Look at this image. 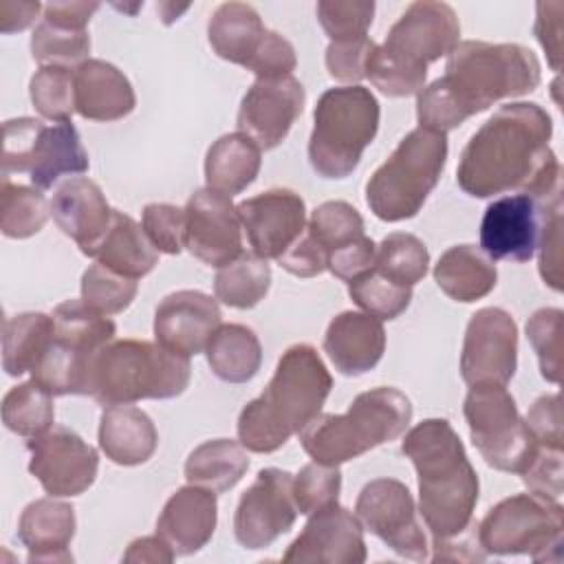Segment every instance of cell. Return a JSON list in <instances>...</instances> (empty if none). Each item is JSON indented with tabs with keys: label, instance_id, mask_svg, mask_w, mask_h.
Returning a JSON list of instances; mask_svg holds the SVG:
<instances>
[{
	"label": "cell",
	"instance_id": "obj_1",
	"mask_svg": "<svg viewBox=\"0 0 564 564\" xmlns=\"http://www.w3.org/2000/svg\"><path fill=\"white\" fill-rule=\"evenodd\" d=\"M551 134L553 121L542 106H500L463 148L458 187L474 198L520 192L538 203L562 200V165L549 145Z\"/></svg>",
	"mask_w": 564,
	"mask_h": 564
},
{
	"label": "cell",
	"instance_id": "obj_2",
	"mask_svg": "<svg viewBox=\"0 0 564 564\" xmlns=\"http://www.w3.org/2000/svg\"><path fill=\"white\" fill-rule=\"evenodd\" d=\"M540 79L542 68L531 48L465 40L449 51L445 75L416 95V119L421 128L447 134L500 99L533 93Z\"/></svg>",
	"mask_w": 564,
	"mask_h": 564
},
{
	"label": "cell",
	"instance_id": "obj_3",
	"mask_svg": "<svg viewBox=\"0 0 564 564\" xmlns=\"http://www.w3.org/2000/svg\"><path fill=\"white\" fill-rule=\"evenodd\" d=\"M419 478V513L434 542L454 540L474 527L480 494L465 445L445 419H425L401 441Z\"/></svg>",
	"mask_w": 564,
	"mask_h": 564
},
{
	"label": "cell",
	"instance_id": "obj_4",
	"mask_svg": "<svg viewBox=\"0 0 564 564\" xmlns=\"http://www.w3.org/2000/svg\"><path fill=\"white\" fill-rule=\"evenodd\" d=\"M333 377L311 344H293L278 359L264 392L251 399L238 414V441L256 454L280 449L300 434L326 403Z\"/></svg>",
	"mask_w": 564,
	"mask_h": 564
},
{
	"label": "cell",
	"instance_id": "obj_5",
	"mask_svg": "<svg viewBox=\"0 0 564 564\" xmlns=\"http://www.w3.org/2000/svg\"><path fill=\"white\" fill-rule=\"evenodd\" d=\"M460 22L445 2H412L377 44L366 64V77L388 97H410L425 88L427 66L458 44Z\"/></svg>",
	"mask_w": 564,
	"mask_h": 564
},
{
	"label": "cell",
	"instance_id": "obj_6",
	"mask_svg": "<svg viewBox=\"0 0 564 564\" xmlns=\"http://www.w3.org/2000/svg\"><path fill=\"white\" fill-rule=\"evenodd\" d=\"M187 357L159 341L112 339L95 352L88 370V394L104 408L141 399H174L189 386Z\"/></svg>",
	"mask_w": 564,
	"mask_h": 564
},
{
	"label": "cell",
	"instance_id": "obj_7",
	"mask_svg": "<svg viewBox=\"0 0 564 564\" xmlns=\"http://www.w3.org/2000/svg\"><path fill=\"white\" fill-rule=\"evenodd\" d=\"M412 421L410 399L390 386L366 390L344 414H317L302 432L304 452L322 465H341L399 438Z\"/></svg>",
	"mask_w": 564,
	"mask_h": 564
},
{
	"label": "cell",
	"instance_id": "obj_8",
	"mask_svg": "<svg viewBox=\"0 0 564 564\" xmlns=\"http://www.w3.org/2000/svg\"><path fill=\"white\" fill-rule=\"evenodd\" d=\"M379 101L366 86H337L313 110L308 161L322 178L350 176L379 130Z\"/></svg>",
	"mask_w": 564,
	"mask_h": 564
},
{
	"label": "cell",
	"instance_id": "obj_9",
	"mask_svg": "<svg viewBox=\"0 0 564 564\" xmlns=\"http://www.w3.org/2000/svg\"><path fill=\"white\" fill-rule=\"evenodd\" d=\"M447 163V137L427 128L408 132L366 183L370 212L386 223L414 218Z\"/></svg>",
	"mask_w": 564,
	"mask_h": 564
},
{
	"label": "cell",
	"instance_id": "obj_10",
	"mask_svg": "<svg viewBox=\"0 0 564 564\" xmlns=\"http://www.w3.org/2000/svg\"><path fill=\"white\" fill-rule=\"evenodd\" d=\"M478 544L487 555H531L535 562H560L564 509L540 494H516L494 505L480 520Z\"/></svg>",
	"mask_w": 564,
	"mask_h": 564
},
{
	"label": "cell",
	"instance_id": "obj_11",
	"mask_svg": "<svg viewBox=\"0 0 564 564\" xmlns=\"http://www.w3.org/2000/svg\"><path fill=\"white\" fill-rule=\"evenodd\" d=\"M2 139V181L18 172L29 174L33 187L48 189L59 176L88 172V152L73 121L46 126L33 117L9 119Z\"/></svg>",
	"mask_w": 564,
	"mask_h": 564
},
{
	"label": "cell",
	"instance_id": "obj_12",
	"mask_svg": "<svg viewBox=\"0 0 564 564\" xmlns=\"http://www.w3.org/2000/svg\"><path fill=\"white\" fill-rule=\"evenodd\" d=\"M463 414L469 425L471 443L489 467L509 474L524 471L538 443L505 386L469 388Z\"/></svg>",
	"mask_w": 564,
	"mask_h": 564
},
{
	"label": "cell",
	"instance_id": "obj_13",
	"mask_svg": "<svg viewBox=\"0 0 564 564\" xmlns=\"http://www.w3.org/2000/svg\"><path fill=\"white\" fill-rule=\"evenodd\" d=\"M355 513L366 531L377 535L397 555L425 562L430 557L427 535L410 489L397 478H375L357 496Z\"/></svg>",
	"mask_w": 564,
	"mask_h": 564
},
{
	"label": "cell",
	"instance_id": "obj_14",
	"mask_svg": "<svg viewBox=\"0 0 564 564\" xmlns=\"http://www.w3.org/2000/svg\"><path fill=\"white\" fill-rule=\"evenodd\" d=\"M518 368V326L498 306L471 315L460 350V377L469 388L507 386Z\"/></svg>",
	"mask_w": 564,
	"mask_h": 564
},
{
	"label": "cell",
	"instance_id": "obj_15",
	"mask_svg": "<svg viewBox=\"0 0 564 564\" xmlns=\"http://www.w3.org/2000/svg\"><path fill=\"white\" fill-rule=\"evenodd\" d=\"M293 476L278 467L260 469L256 480L240 496L234 513V535L249 551L271 546L289 533L297 518Z\"/></svg>",
	"mask_w": 564,
	"mask_h": 564
},
{
	"label": "cell",
	"instance_id": "obj_16",
	"mask_svg": "<svg viewBox=\"0 0 564 564\" xmlns=\"http://www.w3.org/2000/svg\"><path fill=\"white\" fill-rule=\"evenodd\" d=\"M26 449L31 452L29 471L48 496H79L97 478V449L64 425H53L44 434L29 438Z\"/></svg>",
	"mask_w": 564,
	"mask_h": 564
},
{
	"label": "cell",
	"instance_id": "obj_17",
	"mask_svg": "<svg viewBox=\"0 0 564 564\" xmlns=\"http://www.w3.org/2000/svg\"><path fill=\"white\" fill-rule=\"evenodd\" d=\"M560 203H538L520 192L496 198L480 220V249L491 260L529 262L538 251L546 212Z\"/></svg>",
	"mask_w": 564,
	"mask_h": 564
},
{
	"label": "cell",
	"instance_id": "obj_18",
	"mask_svg": "<svg viewBox=\"0 0 564 564\" xmlns=\"http://www.w3.org/2000/svg\"><path fill=\"white\" fill-rule=\"evenodd\" d=\"M242 223L231 196L196 189L185 205V247L209 267H225L242 253Z\"/></svg>",
	"mask_w": 564,
	"mask_h": 564
},
{
	"label": "cell",
	"instance_id": "obj_19",
	"mask_svg": "<svg viewBox=\"0 0 564 564\" xmlns=\"http://www.w3.org/2000/svg\"><path fill=\"white\" fill-rule=\"evenodd\" d=\"M306 90L293 75L280 79H256L245 93L236 126L260 150L278 148L304 110Z\"/></svg>",
	"mask_w": 564,
	"mask_h": 564
},
{
	"label": "cell",
	"instance_id": "obj_20",
	"mask_svg": "<svg viewBox=\"0 0 564 564\" xmlns=\"http://www.w3.org/2000/svg\"><path fill=\"white\" fill-rule=\"evenodd\" d=\"M242 229L256 256L278 260L306 231L304 198L284 187L267 189L236 205Z\"/></svg>",
	"mask_w": 564,
	"mask_h": 564
},
{
	"label": "cell",
	"instance_id": "obj_21",
	"mask_svg": "<svg viewBox=\"0 0 564 564\" xmlns=\"http://www.w3.org/2000/svg\"><path fill=\"white\" fill-rule=\"evenodd\" d=\"M368 557L359 518L337 502L311 513L302 533L289 544L284 562L364 564Z\"/></svg>",
	"mask_w": 564,
	"mask_h": 564
},
{
	"label": "cell",
	"instance_id": "obj_22",
	"mask_svg": "<svg viewBox=\"0 0 564 564\" xmlns=\"http://www.w3.org/2000/svg\"><path fill=\"white\" fill-rule=\"evenodd\" d=\"M220 319L216 297L194 289L174 291L154 311V337L170 352L189 359L205 350Z\"/></svg>",
	"mask_w": 564,
	"mask_h": 564
},
{
	"label": "cell",
	"instance_id": "obj_23",
	"mask_svg": "<svg viewBox=\"0 0 564 564\" xmlns=\"http://www.w3.org/2000/svg\"><path fill=\"white\" fill-rule=\"evenodd\" d=\"M112 212L101 187L86 176L66 178L51 198L55 225L90 258L112 223Z\"/></svg>",
	"mask_w": 564,
	"mask_h": 564
},
{
	"label": "cell",
	"instance_id": "obj_24",
	"mask_svg": "<svg viewBox=\"0 0 564 564\" xmlns=\"http://www.w3.org/2000/svg\"><path fill=\"white\" fill-rule=\"evenodd\" d=\"M218 522L216 494L196 485L176 489L156 520V533L176 555L200 551L214 535Z\"/></svg>",
	"mask_w": 564,
	"mask_h": 564
},
{
	"label": "cell",
	"instance_id": "obj_25",
	"mask_svg": "<svg viewBox=\"0 0 564 564\" xmlns=\"http://www.w3.org/2000/svg\"><path fill=\"white\" fill-rule=\"evenodd\" d=\"M383 350V324L370 313L344 311L330 319L324 335V352L335 370L346 377H359L372 370L381 361Z\"/></svg>",
	"mask_w": 564,
	"mask_h": 564
},
{
	"label": "cell",
	"instance_id": "obj_26",
	"mask_svg": "<svg viewBox=\"0 0 564 564\" xmlns=\"http://www.w3.org/2000/svg\"><path fill=\"white\" fill-rule=\"evenodd\" d=\"M75 509L55 496L37 498L18 520V540L29 551V562H73L68 551L75 538Z\"/></svg>",
	"mask_w": 564,
	"mask_h": 564
},
{
	"label": "cell",
	"instance_id": "obj_27",
	"mask_svg": "<svg viewBox=\"0 0 564 564\" xmlns=\"http://www.w3.org/2000/svg\"><path fill=\"white\" fill-rule=\"evenodd\" d=\"M137 106L130 79L106 59H86L75 68V110L90 121H117Z\"/></svg>",
	"mask_w": 564,
	"mask_h": 564
},
{
	"label": "cell",
	"instance_id": "obj_28",
	"mask_svg": "<svg viewBox=\"0 0 564 564\" xmlns=\"http://www.w3.org/2000/svg\"><path fill=\"white\" fill-rule=\"evenodd\" d=\"M99 447L108 460L134 467L152 458L159 434L152 419L134 405H108L99 419Z\"/></svg>",
	"mask_w": 564,
	"mask_h": 564
},
{
	"label": "cell",
	"instance_id": "obj_29",
	"mask_svg": "<svg viewBox=\"0 0 564 564\" xmlns=\"http://www.w3.org/2000/svg\"><path fill=\"white\" fill-rule=\"evenodd\" d=\"M269 29L247 2H223L207 22V40L214 53L231 64L249 68Z\"/></svg>",
	"mask_w": 564,
	"mask_h": 564
},
{
	"label": "cell",
	"instance_id": "obj_30",
	"mask_svg": "<svg viewBox=\"0 0 564 564\" xmlns=\"http://www.w3.org/2000/svg\"><path fill=\"white\" fill-rule=\"evenodd\" d=\"M434 282L454 302L469 304L494 291L498 271L482 249L454 245L434 264Z\"/></svg>",
	"mask_w": 564,
	"mask_h": 564
},
{
	"label": "cell",
	"instance_id": "obj_31",
	"mask_svg": "<svg viewBox=\"0 0 564 564\" xmlns=\"http://www.w3.org/2000/svg\"><path fill=\"white\" fill-rule=\"evenodd\" d=\"M262 150L242 132L216 139L205 154V181L209 189L234 196L247 189L262 165Z\"/></svg>",
	"mask_w": 564,
	"mask_h": 564
},
{
	"label": "cell",
	"instance_id": "obj_32",
	"mask_svg": "<svg viewBox=\"0 0 564 564\" xmlns=\"http://www.w3.org/2000/svg\"><path fill=\"white\" fill-rule=\"evenodd\" d=\"M93 258L119 275L139 280L156 267L159 251L134 218L115 209L112 223Z\"/></svg>",
	"mask_w": 564,
	"mask_h": 564
},
{
	"label": "cell",
	"instance_id": "obj_33",
	"mask_svg": "<svg viewBox=\"0 0 564 564\" xmlns=\"http://www.w3.org/2000/svg\"><path fill=\"white\" fill-rule=\"evenodd\" d=\"M249 469V456L242 443L214 438L194 447L185 460V480L189 485L225 494L236 487Z\"/></svg>",
	"mask_w": 564,
	"mask_h": 564
},
{
	"label": "cell",
	"instance_id": "obj_34",
	"mask_svg": "<svg viewBox=\"0 0 564 564\" xmlns=\"http://www.w3.org/2000/svg\"><path fill=\"white\" fill-rule=\"evenodd\" d=\"M212 372L227 383L251 381L262 364L258 335L245 324H220L205 346Z\"/></svg>",
	"mask_w": 564,
	"mask_h": 564
},
{
	"label": "cell",
	"instance_id": "obj_35",
	"mask_svg": "<svg viewBox=\"0 0 564 564\" xmlns=\"http://www.w3.org/2000/svg\"><path fill=\"white\" fill-rule=\"evenodd\" d=\"M55 339L53 317L40 311L11 315L2 328V368L9 377L33 372Z\"/></svg>",
	"mask_w": 564,
	"mask_h": 564
},
{
	"label": "cell",
	"instance_id": "obj_36",
	"mask_svg": "<svg viewBox=\"0 0 564 564\" xmlns=\"http://www.w3.org/2000/svg\"><path fill=\"white\" fill-rule=\"evenodd\" d=\"M55 339L70 350L93 357L115 339L117 326L108 315L97 313L84 300H66L53 311Z\"/></svg>",
	"mask_w": 564,
	"mask_h": 564
},
{
	"label": "cell",
	"instance_id": "obj_37",
	"mask_svg": "<svg viewBox=\"0 0 564 564\" xmlns=\"http://www.w3.org/2000/svg\"><path fill=\"white\" fill-rule=\"evenodd\" d=\"M271 286V267L256 253H240L229 264L220 267L214 278L216 300L231 308H253L264 300Z\"/></svg>",
	"mask_w": 564,
	"mask_h": 564
},
{
	"label": "cell",
	"instance_id": "obj_38",
	"mask_svg": "<svg viewBox=\"0 0 564 564\" xmlns=\"http://www.w3.org/2000/svg\"><path fill=\"white\" fill-rule=\"evenodd\" d=\"M2 423L18 436H40L55 423L53 394L40 383L24 381L13 386L2 399Z\"/></svg>",
	"mask_w": 564,
	"mask_h": 564
},
{
	"label": "cell",
	"instance_id": "obj_39",
	"mask_svg": "<svg viewBox=\"0 0 564 564\" xmlns=\"http://www.w3.org/2000/svg\"><path fill=\"white\" fill-rule=\"evenodd\" d=\"M93 357L79 355L53 339L42 361L33 368L31 379L53 397L88 394V370Z\"/></svg>",
	"mask_w": 564,
	"mask_h": 564
},
{
	"label": "cell",
	"instance_id": "obj_40",
	"mask_svg": "<svg viewBox=\"0 0 564 564\" xmlns=\"http://www.w3.org/2000/svg\"><path fill=\"white\" fill-rule=\"evenodd\" d=\"M427 267H430V251L423 245V240H419L412 234H405V231L388 234L377 247L375 269L397 284L414 286L425 278Z\"/></svg>",
	"mask_w": 564,
	"mask_h": 564
},
{
	"label": "cell",
	"instance_id": "obj_41",
	"mask_svg": "<svg viewBox=\"0 0 564 564\" xmlns=\"http://www.w3.org/2000/svg\"><path fill=\"white\" fill-rule=\"evenodd\" d=\"M51 216V203L37 187L2 181V220L0 229L7 238H29L37 234Z\"/></svg>",
	"mask_w": 564,
	"mask_h": 564
},
{
	"label": "cell",
	"instance_id": "obj_42",
	"mask_svg": "<svg viewBox=\"0 0 564 564\" xmlns=\"http://www.w3.org/2000/svg\"><path fill=\"white\" fill-rule=\"evenodd\" d=\"M306 229L313 236V240L324 249L326 260L330 253L366 236L361 214L346 200H326L319 207H315Z\"/></svg>",
	"mask_w": 564,
	"mask_h": 564
},
{
	"label": "cell",
	"instance_id": "obj_43",
	"mask_svg": "<svg viewBox=\"0 0 564 564\" xmlns=\"http://www.w3.org/2000/svg\"><path fill=\"white\" fill-rule=\"evenodd\" d=\"M90 53L88 31H70L42 20L31 35V57L40 66L77 68Z\"/></svg>",
	"mask_w": 564,
	"mask_h": 564
},
{
	"label": "cell",
	"instance_id": "obj_44",
	"mask_svg": "<svg viewBox=\"0 0 564 564\" xmlns=\"http://www.w3.org/2000/svg\"><path fill=\"white\" fill-rule=\"evenodd\" d=\"M350 300L377 319H397L412 302V286H403L381 275L375 267L348 282Z\"/></svg>",
	"mask_w": 564,
	"mask_h": 564
},
{
	"label": "cell",
	"instance_id": "obj_45",
	"mask_svg": "<svg viewBox=\"0 0 564 564\" xmlns=\"http://www.w3.org/2000/svg\"><path fill=\"white\" fill-rule=\"evenodd\" d=\"M33 108L51 121H70L75 110V70L64 66H40L29 82Z\"/></svg>",
	"mask_w": 564,
	"mask_h": 564
},
{
	"label": "cell",
	"instance_id": "obj_46",
	"mask_svg": "<svg viewBox=\"0 0 564 564\" xmlns=\"http://www.w3.org/2000/svg\"><path fill=\"white\" fill-rule=\"evenodd\" d=\"M139 291V282L95 262L82 275V300L101 315L126 311Z\"/></svg>",
	"mask_w": 564,
	"mask_h": 564
},
{
	"label": "cell",
	"instance_id": "obj_47",
	"mask_svg": "<svg viewBox=\"0 0 564 564\" xmlns=\"http://www.w3.org/2000/svg\"><path fill=\"white\" fill-rule=\"evenodd\" d=\"M562 322L564 313L553 306L538 308L527 319V337L538 355L540 375L551 383L562 381Z\"/></svg>",
	"mask_w": 564,
	"mask_h": 564
},
{
	"label": "cell",
	"instance_id": "obj_48",
	"mask_svg": "<svg viewBox=\"0 0 564 564\" xmlns=\"http://www.w3.org/2000/svg\"><path fill=\"white\" fill-rule=\"evenodd\" d=\"M341 491V471L339 465L308 463L297 476H293V498L297 511L311 516L319 509H326L337 502Z\"/></svg>",
	"mask_w": 564,
	"mask_h": 564
},
{
	"label": "cell",
	"instance_id": "obj_49",
	"mask_svg": "<svg viewBox=\"0 0 564 564\" xmlns=\"http://www.w3.org/2000/svg\"><path fill=\"white\" fill-rule=\"evenodd\" d=\"M317 20L330 42L366 37L375 18L372 0H322L315 7Z\"/></svg>",
	"mask_w": 564,
	"mask_h": 564
},
{
	"label": "cell",
	"instance_id": "obj_50",
	"mask_svg": "<svg viewBox=\"0 0 564 564\" xmlns=\"http://www.w3.org/2000/svg\"><path fill=\"white\" fill-rule=\"evenodd\" d=\"M141 227L156 251L178 256L185 247V209L170 203H150L141 212Z\"/></svg>",
	"mask_w": 564,
	"mask_h": 564
},
{
	"label": "cell",
	"instance_id": "obj_51",
	"mask_svg": "<svg viewBox=\"0 0 564 564\" xmlns=\"http://www.w3.org/2000/svg\"><path fill=\"white\" fill-rule=\"evenodd\" d=\"M375 46L377 44L368 35L357 40H346V42H330L326 46V57H324L328 75L337 82H346L355 86L366 77V64Z\"/></svg>",
	"mask_w": 564,
	"mask_h": 564
},
{
	"label": "cell",
	"instance_id": "obj_52",
	"mask_svg": "<svg viewBox=\"0 0 564 564\" xmlns=\"http://www.w3.org/2000/svg\"><path fill=\"white\" fill-rule=\"evenodd\" d=\"M520 476H522V482L529 487V491L560 500L564 491L562 449L538 445L533 458L529 460V465Z\"/></svg>",
	"mask_w": 564,
	"mask_h": 564
},
{
	"label": "cell",
	"instance_id": "obj_53",
	"mask_svg": "<svg viewBox=\"0 0 564 564\" xmlns=\"http://www.w3.org/2000/svg\"><path fill=\"white\" fill-rule=\"evenodd\" d=\"M538 253L544 284L553 291H562V203L551 207L544 216Z\"/></svg>",
	"mask_w": 564,
	"mask_h": 564
},
{
	"label": "cell",
	"instance_id": "obj_54",
	"mask_svg": "<svg viewBox=\"0 0 564 564\" xmlns=\"http://www.w3.org/2000/svg\"><path fill=\"white\" fill-rule=\"evenodd\" d=\"M295 66L297 57L293 44L278 31H269L247 70H251L258 79H280L289 77L295 70Z\"/></svg>",
	"mask_w": 564,
	"mask_h": 564
},
{
	"label": "cell",
	"instance_id": "obj_55",
	"mask_svg": "<svg viewBox=\"0 0 564 564\" xmlns=\"http://www.w3.org/2000/svg\"><path fill=\"white\" fill-rule=\"evenodd\" d=\"M524 423L538 445L562 449L564 434H562V405H560L557 392L542 394L540 399H535L527 412Z\"/></svg>",
	"mask_w": 564,
	"mask_h": 564
},
{
	"label": "cell",
	"instance_id": "obj_56",
	"mask_svg": "<svg viewBox=\"0 0 564 564\" xmlns=\"http://www.w3.org/2000/svg\"><path fill=\"white\" fill-rule=\"evenodd\" d=\"M375 256H377V245L372 242V238L364 236L357 242L330 253L326 260V269L337 280L350 282L375 267Z\"/></svg>",
	"mask_w": 564,
	"mask_h": 564
},
{
	"label": "cell",
	"instance_id": "obj_57",
	"mask_svg": "<svg viewBox=\"0 0 564 564\" xmlns=\"http://www.w3.org/2000/svg\"><path fill=\"white\" fill-rule=\"evenodd\" d=\"M278 264L297 278H315L326 271V253L306 229L302 238L278 258Z\"/></svg>",
	"mask_w": 564,
	"mask_h": 564
},
{
	"label": "cell",
	"instance_id": "obj_58",
	"mask_svg": "<svg viewBox=\"0 0 564 564\" xmlns=\"http://www.w3.org/2000/svg\"><path fill=\"white\" fill-rule=\"evenodd\" d=\"M535 37L549 55L553 70H560V13L562 2H538L535 4Z\"/></svg>",
	"mask_w": 564,
	"mask_h": 564
},
{
	"label": "cell",
	"instance_id": "obj_59",
	"mask_svg": "<svg viewBox=\"0 0 564 564\" xmlns=\"http://www.w3.org/2000/svg\"><path fill=\"white\" fill-rule=\"evenodd\" d=\"M99 9V2H48L44 4L46 22L70 29V31H86L93 13Z\"/></svg>",
	"mask_w": 564,
	"mask_h": 564
},
{
	"label": "cell",
	"instance_id": "obj_60",
	"mask_svg": "<svg viewBox=\"0 0 564 564\" xmlns=\"http://www.w3.org/2000/svg\"><path fill=\"white\" fill-rule=\"evenodd\" d=\"M176 557L172 546L156 533L145 535L130 542L128 551L123 553V562H150V564H170Z\"/></svg>",
	"mask_w": 564,
	"mask_h": 564
},
{
	"label": "cell",
	"instance_id": "obj_61",
	"mask_svg": "<svg viewBox=\"0 0 564 564\" xmlns=\"http://www.w3.org/2000/svg\"><path fill=\"white\" fill-rule=\"evenodd\" d=\"M40 9H42L40 2H13V0L0 2V31L15 33L26 29L35 20Z\"/></svg>",
	"mask_w": 564,
	"mask_h": 564
}]
</instances>
